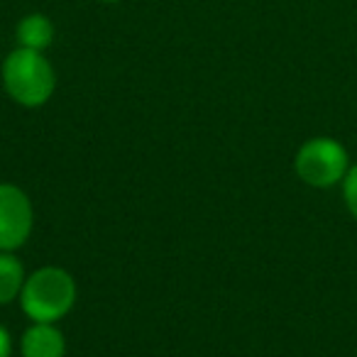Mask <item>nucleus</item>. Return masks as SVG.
Wrapping results in <instances>:
<instances>
[{"label": "nucleus", "mask_w": 357, "mask_h": 357, "mask_svg": "<svg viewBox=\"0 0 357 357\" xmlns=\"http://www.w3.org/2000/svg\"><path fill=\"white\" fill-rule=\"evenodd\" d=\"M3 89L22 108H42L56 91V71L45 52L15 47L0 64Z\"/></svg>", "instance_id": "1"}, {"label": "nucleus", "mask_w": 357, "mask_h": 357, "mask_svg": "<svg viewBox=\"0 0 357 357\" xmlns=\"http://www.w3.org/2000/svg\"><path fill=\"white\" fill-rule=\"evenodd\" d=\"M79 298V287L71 272L56 264L35 269L27 274L20 291V308L32 323H56L69 316Z\"/></svg>", "instance_id": "2"}, {"label": "nucleus", "mask_w": 357, "mask_h": 357, "mask_svg": "<svg viewBox=\"0 0 357 357\" xmlns=\"http://www.w3.org/2000/svg\"><path fill=\"white\" fill-rule=\"evenodd\" d=\"M350 167L352 162L345 144L328 135L306 139L294 157V172L311 189H333L342 184Z\"/></svg>", "instance_id": "3"}, {"label": "nucleus", "mask_w": 357, "mask_h": 357, "mask_svg": "<svg viewBox=\"0 0 357 357\" xmlns=\"http://www.w3.org/2000/svg\"><path fill=\"white\" fill-rule=\"evenodd\" d=\"M35 208L25 191L10 181H0V252H15L30 240Z\"/></svg>", "instance_id": "4"}, {"label": "nucleus", "mask_w": 357, "mask_h": 357, "mask_svg": "<svg viewBox=\"0 0 357 357\" xmlns=\"http://www.w3.org/2000/svg\"><path fill=\"white\" fill-rule=\"evenodd\" d=\"M66 337L56 323H32L20 337V357H64Z\"/></svg>", "instance_id": "5"}, {"label": "nucleus", "mask_w": 357, "mask_h": 357, "mask_svg": "<svg viewBox=\"0 0 357 357\" xmlns=\"http://www.w3.org/2000/svg\"><path fill=\"white\" fill-rule=\"evenodd\" d=\"M54 37L56 27L52 17L45 15V13H27L15 25V42L17 47H25V50L47 52L54 45Z\"/></svg>", "instance_id": "6"}, {"label": "nucleus", "mask_w": 357, "mask_h": 357, "mask_svg": "<svg viewBox=\"0 0 357 357\" xmlns=\"http://www.w3.org/2000/svg\"><path fill=\"white\" fill-rule=\"evenodd\" d=\"M25 279V267L15 257V252H0V306H8L20 298Z\"/></svg>", "instance_id": "7"}, {"label": "nucleus", "mask_w": 357, "mask_h": 357, "mask_svg": "<svg viewBox=\"0 0 357 357\" xmlns=\"http://www.w3.org/2000/svg\"><path fill=\"white\" fill-rule=\"evenodd\" d=\"M340 189H342V201H345L347 213L357 220V164H352L350 172L345 174Z\"/></svg>", "instance_id": "8"}, {"label": "nucleus", "mask_w": 357, "mask_h": 357, "mask_svg": "<svg viewBox=\"0 0 357 357\" xmlns=\"http://www.w3.org/2000/svg\"><path fill=\"white\" fill-rule=\"evenodd\" d=\"M0 357H13V337L6 326H0Z\"/></svg>", "instance_id": "9"}, {"label": "nucleus", "mask_w": 357, "mask_h": 357, "mask_svg": "<svg viewBox=\"0 0 357 357\" xmlns=\"http://www.w3.org/2000/svg\"><path fill=\"white\" fill-rule=\"evenodd\" d=\"M98 3H105V6H115V3H125V0H98Z\"/></svg>", "instance_id": "10"}]
</instances>
